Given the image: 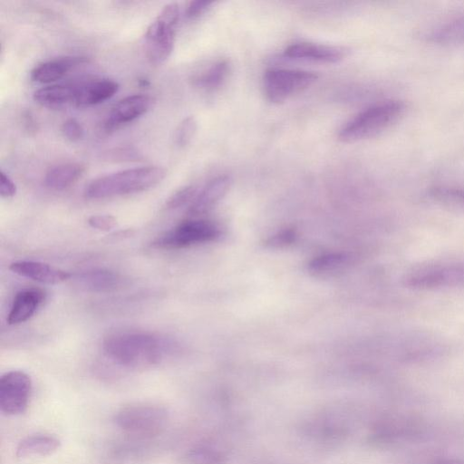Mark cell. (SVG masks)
Segmentation results:
<instances>
[{"instance_id":"cell-1","label":"cell","mask_w":464,"mask_h":464,"mask_svg":"<svg viewBox=\"0 0 464 464\" xmlns=\"http://www.w3.org/2000/svg\"><path fill=\"white\" fill-rule=\"evenodd\" d=\"M172 343L150 332L112 333L102 341L104 354L129 369H146L160 364L170 353Z\"/></svg>"},{"instance_id":"cell-2","label":"cell","mask_w":464,"mask_h":464,"mask_svg":"<svg viewBox=\"0 0 464 464\" xmlns=\"http://www.w3.org/2000/svg\"><path fill=\"white\" fill-rule=\"evenodd\" d=\"M166 174L159 166L123 169L92 180L84 188V196L101 199L141 192L161 182Z\"/></svg>"},{"instance_id":"cell-3","label":"cell","mask_w":464,"mask_h":464,"mask_svg":"<svg viewBox=\"0 0 464 464\" xmlns=\"http://www.w3.org/2000/svg\"><path fill=\"white\" fill-rule=\"evenodd\" d=\"M406 105L397 100L384 101L368 107L348 121L339 132V140L355 142L382 132L399 121Z\"/></svg>"},{"instance_id":"cell-4","label":"cell","mask_w":464,"mask_h":464,"mask_svg":"<svg viewBox=\"0 0 464 464\" xmlns=\"http://www.w3.org/2000/svg\"><path fill=\"white\" fill-rule=\"evenodd\" d=\"M113 421L122 432L132 438L151 439L165 430L169 411L157 403L133 402L119 409Z\"/></svg>"},{"instance_id":"cell-5","label":"cell","mask_w":464,"mask_h":464,"mask_svg":"<svg viewBox=\"0 0 464 464\" xmlns=\"http://www.w3.org/2000/svg\"><path fill=\"white\" fill-rule=\"evenodd\" d=\"M179 17V5L169 3L149 25L145 34V50L150 63L160 64L171 54Z\"/></svg>"},{"instance_id":"cell-6","label":"cell","mask_w":464,"mask_h":464,"mask_svg":"<svg viewBox=\"0 0 464 464\" xmlns=\"http://www.w3.org/2000/svg\"><path fill=\"white\" fill-rule=\"evenodd\" d=\"M220 236L219 227L205 219H188L180 222L159 236L151 244L158 249H179L210 242Z\"/></svg>"},{"instance_id":"cell-7","label":"cell","mask_w":464,"mask_h":464,"mask_svg":"<svg viewBox=\"0 0 464 464\" xmlns=\"http://www.w3.org/2000/svg\"><path fill=\"white\" fill-rule=\"evenodd\" d=\"M403 282L417 290L464 286V262L422 266L407 273Z\"/></svg>"},{"instance_id":"cell-8","label":"cell","mask_w":464,"mask_h":464,"mask_svg":"<svg viewBox=\"0 0 464 464\" xmlns=\"http://www.w3.org/2000/svg\"><path fill=\"white\" fill-rule=\"evenodd\" d=\"M317 74L295 69H269L264 75V90L266 98L274 103H281L295 93L312 85Z\"/></svg>"},{"instance_id":"cell-9","label":"cell","mask_w":464,"mask_h":464,"mask_svg":"<svg viewBox=\"0 0 464 464\" xmlns=\"http://www.w3.org/2000/svg\"><path fill=\"white\" fill-rule=\"evenodd\" d=\"M33 392L31 377L23 371L14 370L0 378V411L6 416H17L26 411Z\"/></svg>"},{"instance_id":"cell-10","label":"cell","mask_w":464,"mask_h":464,"mask_svg":"<svg viewBox=\"0 0 464 464\" xmlns=\"http://www.w3.org/2000/svg\"><path fill=\"white\" fill-rule=\"evenodd\" d=\"M153 103L154 99L149 95H129L111 108L105 120L104 128L111 130L131 122L149 111Z\"/></svg>"},{"instance_id":"cell-11","label":"cell","mask_w":464,"mask_h":464,"mask_svg":"<svg viewBox=\"0 0 464 464\" xmlns=\"http://www.w3.org/2000/svg\"><path fill=\"white\" fill-rule=\"evenodd\" d=\"M9 269L15 275L46 285H58L67 281L72 276L69 272L63 269L46 263L32 260L13 262L10 264Z\"/></svg>"},{"instance_id":"cell-12","label":"cell","mask_w":464,"mask_h":464,"mask_svg":"<svg viewBox=\"0 0 464 464\" xmlns=\"http://www.w3.org/2000/svg\"><path fill=\"white\" fill-rule=\"evenodd\" d=\"M347 51L339 46L301 42L290 44L285 55L290 59L333 63L343 60Z\"/></svg>"},{"instance_id":"cell-13","label":"cell","mask_w":464,"mask_h":464,"mask_svg":"<svg viewBox=\"0 0 464 464\" xmlns=\"http://www.w3.org/2000/svg\"><path fill=\"white\" fill-rule=\"evenodd\" d=\"M45 298V291L38 287L24 288L17 292L7 315L8 324L15 325L29 320Z\"/></svg>"},{"instance_id":"cell-14","label":"cell","mask_w":464,"mask_h":464,"mask_svg":"<svg viewBox=\"0 0 464 464\" xmlns=\"http://www.w3.org/2000/svg\"><path fill=\"white\" fill-rule=\"evenodd\" d=\"M119 90V83L111 79H99L75 84L76 107L99 104L111 98Z\"/></svg>"},{"instance_id":"cell-15","label":"cell","mask_w":464,"mask_h":464,"mask_svg":"<svg viewBox=\"0 0 464 464\" xmlns=\"http://www.w3.org/2000/svg\"><path fill=\"white\" fill-rule=\"evenodd\" d=\"M231 184L228 176H218L209 181L195 197L188 209L192 216H199L208 212L227 192Z\"/></svg>"},{"instance_id":"cell-16","label":"cell","mask_w":464,"mask_h":464,"mask_svg":"<svg viewBox=\"0 0 464 464\" xmlns=\"http://www.w3.org/2000/svg\"><path fill=\"white\" fill-rule=\"evenodd\" d=\"M85 62L83 57L66 56L41 63L31 71V79L39 83H51L62 79L72 68Z\"/></svg>"},{"instance_id":"cell-17","label":"cell","mask_w":464,"mask_h":464,"mask_svg":"<svg viewBox=\"0 0 464 464\" xmlns=\"http://www.w3.org/2000/svg\"><path fill=\"white\" fill-rule=\"evenodd\" d=\"M61 440L48 433H35L22 439L16 446L15 456L18 459L29 457H46L56 452Z\"/></svg>"},{"instance_id":"cell-18","label":"cell","mask_w":464,"mask_h":464,"mask_svg":"<svg viewBox=\"0 0 464 464\" xmlns=\"http://www.w3.org/2000/svg\"><path fill=\"white\" fill-rule=\"evenodd\" d=\"M34 100L41 106L52 110L74 106L75 84H53L34 92Z\"/></svg>"},{"instance_id":"cell-19","label":"cell","mask_w":464,"mask_h":464,"mask_svg":"<svg viewBox=\"0 0 464 464\" xmlns=\"http://www.w3.org/2000/svg\"><path fill=\"white\" fill-rule=\"evenodd\" d=\"M80 285L87 291L107 293L123 285V277L109 269H92L80 274L77 277Z\"/></svg>"},{"instance_id":"cell-20","label":"cell","mask_w":464,"mask_h":464,"mask_svg":"<svg viewBox=\"0 0 464 464\" xmlns=\"http://www.w3.org/2000/svg\"><path fill=\"white\" fill-rule=\"evenodd\" d=\"M84 166L80 163H62L50 168L44 177L46 186L63 190L74 184L83 174Z\"/></svg>"},{"instance_id":"cell-21","label":"cell","mask_w":464,"mask_h":464,"mask_svg":"<svg viewBox=\"0 0 464 464\" xmlns=\"http://www.w3.org/2000/svg\"><path fill=\"white\" fill-rule=\"evenodd\" d=\"M350 257L343 253H328L318 256L308 264V271L315 276H331L344 270Z\"/></svg>"},{"instance_id":"cell-22","label":"cell","mask_w":464,"mask_h":464,"mask_svg":"<svg viewBox=\"0 0 464 464\" xmlns=\"http://www.w3.org/2000/svg\"><path fill=\"white\" fill-rule=\"evenodd\" d=\"M426 36L430 42L440 44L464 42V15L432 29Z\"/></svg>"},{"instance_id":"cell-23","label":"cell","mask_w":464,"mask_h":464,"mask_svg":"<svg viewBox=\"0 0 464 464\" xmlns=\"http://www.w3.org/2000/svg\"><path fill=\"white\" fill-rule=\"evenodd\" d=\"M184 464H223V453L210 445H196L188 449L182 456Z\"/></svg>"},{"instance_id":"cell-24","label":"cell","mask_w":464,"mask_h":464,"mask_svg":"<svg viewBox=\"0 0 464 464\" xmlns=\"http://www.w3.org/2000/svg\"><path fill=\"white\" fill-rule=\"evenodd\" d=\"M228 72L229 63L227 60H220L199 74L195 79V84L206 90H214L223 83Z\"/></svg>"},{"instance_id":"cell-25","label":"cell","mask_w":464,"mask_h":464,"mask_svg":"<svg viewBox=\"0 0 464 464\" xmlns=\"http://www.w3.org/2000/svg\"><path fill=\"white\" fill-rule=\"evenodd\" d=\"M430 196L436 201L464 209V188L454 186H435L429 191Z\"/></svg>"},{"instance_id":"cell-26","label":"cell","mask_w":464,"mask_h":464,"mask_svg":"<svg viewBox=\"0 0 464 464\" xmlns=\"http://www.w3.org/2000/svg\"><path fill=\"white\" fill-rule=\"evenodd\" d=\"M197 130V121L194 117L185 118L177 127L175 131V143L182 148L187 146Z\"/></svg>"},{"instance_id":"cell-27","label":"cell","mask_w":464,"mask_h":464,"mask_svg":"<svg viewBox=\"0 0 464 464\" xmlns=\"http://www.w3.org/2000/svg\"><path fill=\"white\" fill-rule=\"evenodd\" d=\"M196 188L193 186H186L173 193L166 202L167 208L175 209L182 207L195 198Z\"/></svg>"},{"instance_id":"cell-28","label":"cell","mask_w":464,"mask_h":464,"mask_svg":"<svg viewBox=\"0 0 464 464\" xmlns=\"http://www.w3.org/2000/svg\"><path fill=\"white\" fill-rule=\"evenodd\" d=\"M63 136L71 141H79L84 136L82 125L73 118L67 119L62 125Z\"/></svg>"},{"instance_id":"cell-29","label":"cell","mask_w":464,"mask_h":464,"mask_svg":"<svg viewBox=\"0 0 464 464\" xmlns=\"http://www.w3.org/2000/svg\"><path fill=\"white\" fill-rule=\"evenodd\" d=\"M295 238V232L292 229L282 230L266 240L268 247L278 248L292 244Z\"/></svg>"},{"instance_id":"cell-30","label":"cell","mask_w":464,"mask_h":464,"mask_svg":"<svg viewBox=\"0 0 464 464\" xmlns=\"http://www.w3.org/2000/svg\"><path fill=\"white\" fill-rule=\"evenodd\" d=\"M214 1L208 0H195L188 4L186 9V16L188 19H196L201 16L205 12H207L212 5H214Z\"/></svg>"},{"instance_id":"cell-31","label":"cell","mask_w":464,"mask_h":464,"mask_svg":"<svg viewBox=\"0 0 464 464\" xmlns=\"http://www.w3.org/2000/svg\"><path fill=\"white\" fill-rule=\"evenodd\" d=\"M88 223L92 227L103 231H108L117 225L115 218L111 215H93L89 218Z\"/></svg>"},{"instance_id":"cell-32","label":"cell","mask_w":464,"mask_h":464,"mask_svg":"<svg viewBox=\"0 0 464 464\" xmlns=\"http://www.w3.org/2000/svg\"><path fill=\"white\" fill-rule=\"evenodd\" d=\"M16 193V186L12 179L5 173L0 171V195L2 198H12Z\"/></svg>"},{"instance_id":"cell-33","label":"cell","mask_w":464,"mask_h":464,"mask_svg":"<svg viewBox=\"0 0 464 464\" xmlns=\"http://www.w3.org/2000/svg\"><path fill=\"white\" fill-rule=\"evenodd\" d=\"M25 116H26V119H27V122H32V121H33V119H32V118H31V119H29L30 114H28V113H27V115H25ZM34 126V124L31 123V124L29 125V130H31Z\"/></svg>"}]
</instances>
